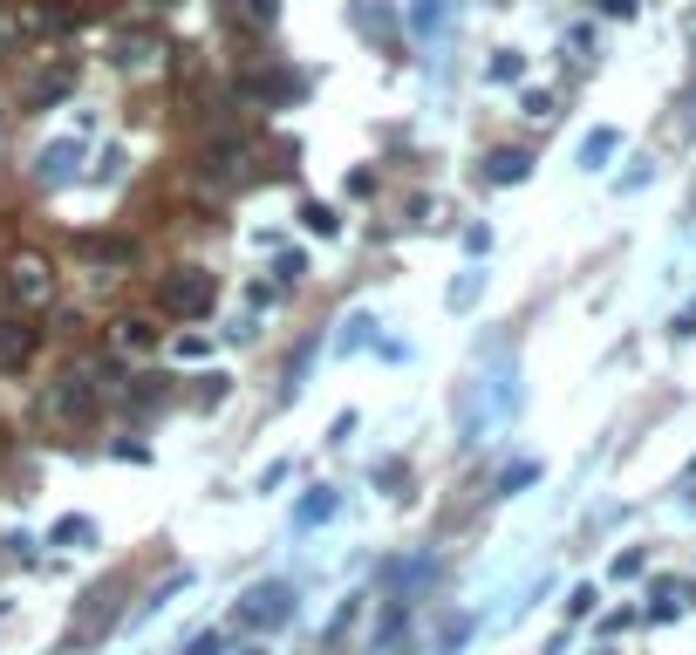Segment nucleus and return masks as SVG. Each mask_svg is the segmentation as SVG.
<instances>
[{
	"label": "nucleus",
	"mask_w": 696,
	"mask_h": 655,
	"mask_svg": "<svg viewBox=\"0 0 696 655\" xmlns=\"http://www.w3.org/2000/svg\"><path fill=\"white\" fill-rule=\"evenodd\" d=\"M519 110L533 116V123H546V116H553V96H546V89H526V103H519Z\"/></svg>",
	"instance_id": "32"
},
{
	"label": "nucleus",
	"mask_w": 696,
	"mask_h": 655,
	"mask_svg": "<svg viewBox=\"0 0 696 655\" xmlns=\"http://www.w3.org/2000/svg\"><path fill=\"white\" fill-rule=\"evenodd\" d=\"M464 253H471V260H485V253H492V226H471V232H464Z\"/></svg>",
	"instance_id": "33"
},
{
	"label": "nucleus",
	"mask_w": 696,
	"mask_h": 655,
	"mask_svg": "<svg viewBox=\"0 0 696 655\" xmlns=\"http://www.w3.org/2000/svg\"><path fill=\"white\" fill-rule=\"evenodd\" d=\"M246 164H253L246 137H219V144H205V151H198V178H205V185H219V192H232V185H246Z\"/></svg>",
	"instance_id": "5"
},
{
	"label": "nucleus",
	"mask_w": 696,
	"mask_h": 655,
	"mask_svg": "<svg viewBox=\"0 0 696 655\" xmlns=\"http://www.w3.org/2000/svg\"><path fill=\"white\" fill-rule=\"evenodd\" d=\"M594 601H601V594H594V580H580L574 594H567V621H587V615H594Z\"/></svg>",
	"instance_id": "28"
},
{
	"label": "nucleus",
	"mask_w": 696,
	"mask_h": 655,
	"mask_svg": "<svg viewBox=\"0 0 696 655\" xmlns=\"http://www.w3.org/2000/svg\"><path fill=\"white\" fill-rule=\"evenodd\" d=\"M76 89V62H55V76H35L28 82V110H48V103H62Z\"/></svg>",
	"instance_id": "13"
},
{
	"label": "nucleus",
	"mask_w": 696,
	"mask_h": 655,
	"mask_svg": "<svg viewBox=\"0 0 696 655\" xmlns=\"http://www.w3.org/2000/svg\"><path fill=\"white\" fill-rule=\"evenodd\" d=\"M123 178V151H103V164H96V185H116Z\"/></svg>",
	"instance_id": "35"
},
{
	"label": "nucleus",
	"mask_w": 696,
	"mask_h": 655,
	"mask_svg": "<svg viewBox=\"0 0 696 655\" xmlns=\"http://www.w3.org/2000/svg\"><path fill=\"white\" fill-rule=\"evenodd\" d=\"M7 294H14L21 308H41V301H55V273L41 267V260H14V267H7Z\"/></svg>",
	"instance_id": "7"
},
{
	"label": "nucleus",
	"mask_w": 696,
	"mask_h": 655,
	"mask_svg": "<svg viewBox=\"0 0 696 655\" xmlns=\"http://www.w3.org/2000/svg\"><path fill=\"white\" fill-rule=\"evenodd\" d=\"M362 615V594H342V608H335V615H328V628H321V642H342L348 635V621Z\"/></svg>",
	"instance_id": "27"
},
{
	"label": "nucleus",
	"mask_w": 696,
	"mask_h": 655,
	"mask_svg": "<svg viewBox=\"0 0 696 655\" xmlns=\"http://www.w3.org/2000/svg\"><path fill=\"white\" fill-rule=\"evenodd\" d=\"M642 574V553H635V546H628V553H615V580H635Z\"/></svg>",
	"instance_id": "36"
},
{
	"label": "nucleus",
	"mask_w": 696,
	"mask_h": 655,
	"mask_svg": "<svg viewBox=\"0 0 696 655\" xmlns=\"http://www.w3.org/2000/svg\"><path fill=\"white\" fill-rule=\"evenodd\" d=\"M485 76H492V82H519V76H526V55H519V48H499V55L485 62Z\"/></svg>",
	"instance_id": "26"
},
{
	"label": "nucleus",
	"mask_w": 696,
	"mask_h": 655,
	"mask_svg": "<svg viewBox=\"0 0 696 655\" xmlns=\"http://www.w3.org/2000/svg\"><path fill=\"white\" fill-rule=\"evenodd\" d=\"M239 621L260 628V635H280V628L294 621V587H287V580H253V587L239 594Z\"/></svg>",
	"instance_id": "4"
},
{
	"label": "nucleus",
	"mask_w": 696,
	"mask_h": 655,
	"mask_svg": "<svg viewBox=\"0 0 696 655\" xmlns=\"http://www.w3.org/2000/svg\"><path fill=\"white\" fill-rule=\"evenodd\" d=\"M601 14H615V21H628V14H635V0H601Z\"/></svg>",
	"instance_id": "37"
},
{
	"label": "nucleus",
	"mask_w": 696,
	"mask_h": 655,
	"mask_svg": "<svg viewBox=\"0 0 696 655\" xmlns=\"http://www.w3.org/2000/svg\"><path fill=\"white\" fill-rule=\"evenodd\" d=\"M478 178H485V185H526V178H533V157L526 151H492L485 164H478Z\"/></svg>",
	"instance_id": "11"
},
{
	"label": "nucleus",
	"mask_w": 696,
	"mask_h": 655,
	"mask_svg": "<svg viewBox=\"0 0 696 655\" xmlns=\"http://www.w3.org/2000/svg\"><path fill=\"white\" fill-rule=\"evenodd\" d=\"M512 410H519V369H512V355L499 348V369H492V376L478 369V376L458 389V437L464 444H485Z\"/></svg>",
	"instance_id": "1"
},
{
	"label": "nucleus",
	"mask_w": 696,
	"mask_h": 655,
	"mask_svg": "<svg viewBox=\"0 0 696 655\" xmlns=\"http://www.w3.org/2000/svg\"><path fill=\"white\" fill-rule=\"evenodd\" d=\"M676 335H696V301H690L683 314H676Z\"/></svg>",
	"instance_id": "38"
},
{
	"label": "nucleus",
	"mask_w": 696,
	"mask_h": 655,
	"mask_svg": "<svg viewBox=\"0 0 696 655\" xmlns=\"http://www.w3.org/2000/svg\"><path fill=\"white\" fill-rule=\"evenodd\" d=\"M157 55H164V48H157L151 35H123V41H116V69H130V76H137V69H151Z\"/></svg>",
	"instance_id": "17"
},
{
	"label": "nucleus",
	"mask_w": 696,
	"mask_h": 655,
	"mask_svg": "<svg viewBox=\"0 0 696 655\" xmlns=\"http://www.w3.org/2000/svg\"><path fill=\"white\" fill-rule=\"evenodd\" d=\"M430 574H437V560H430V553H410V560H389V567H383V587H389V594H410V587L430 580Z\"/></svg>",
	"instance_id": "14"
},
{
	"label": "nucleus",
	"mask_w": 696,
	"mask_h": 655,
	"mask_svg": "<svg viewBox=\"0 0 696 655\" xmlns=\"http://www.w3.org/2000/svg\"><path fill=\"white\" fill-rule=\"evenodd\" d=\"M287 471H294V464H287V458H280V464H267V471L253 478V492H273V485H287Z\"/></svg>",
	"instance_id": "34"
},
{
	"label": "nucleus",
	"mask_w": 696,
	"mask_h": 655,
	"mask_svg": "<svg viewBox=\"0 0 696 655\" xmlns=\"http://www.w3.org/2000/svg\"><path fill=\"white\" fill-rule=\"evenodd\" d=\"M403 628H410V594H389L383 621H376V635H369V655H396L403 649Z\"/></svg>",
	"instance_id": "8"
},
{
	"label": "nucleus",
	"mask_w": 696,
	"mask_h": 655,
	"mask_svg": "<svg viewBox=\"0 0 696 655\" xmlns=\"http://www.w3.org/2000/svg\"><path fill=\"white\" fill-rule=\"evenodd\" d=\"M116 348H130V355H151V348H157V321H144V314H123V321H116Z\"/></svg>",
	"instance_id": "16"
},
{
	"label": "nucleus",
	"mask_w": 696,
	"mask_h": 655,
	"mask_svg": "<svg viewBox=\"0 0 696 655\" xmlns=\"http://www.w3.org/2000/svg\"><path fill=\"white\" fill-rule=\"evenodd\" d=\"M48 540H55V546H89V540H96V526H89L82 512H69V519H55V526H48Z\"/></svg>",
	"instance_id": "23"
},
{
	"label": "nucleus",
	"mask_w": 696,
	"mask_h": 655,
	"mask_svg": "<svg viewBox=\"0 0 696 655\" xmlns=\"http://www.w3.org/2000/svg\"><path fill=\"white\" fill-rule=\"evenodd\" d=\"M96 403H103V389H96V376H89V362L62 369L55 383L41 389V417H55V424H69V430L89 424V417H96Z\"/></svg>",
	"instance_id": "2"
},
{
	"label": "nucleus",
	"mask_w": 696,
	"mask_h": 655,
	"mask_svg": "<svg viewBox=\"0 0 696 655\" xmlns=\"http://www.w3.org/2000/svg\"><path fill=\"white\" fill-rule=\"evenodd\" d=\"M28 28H35V14H14V7H0V55H14Z\"/></svg>",
	"instance_id": "24"
},
{
	"label": "nucleus",
	"mask_w": 696,
	"mask_h": 655,
	"mask_svg": "<svg viewBox=\"0 0 696 655\" xmlns=\"http://www.w3.org/2000/svg\"><path fill=\"white\" fill-rule=\"evenodd\" d=\"M205 335H178V342H171V355H178V362H205Z\"/></svg>",
	"instance_id": "31"
},
{
	"label": "nucleus",
	"mask_w": 696,
	"mask_h": 655,
	"mask_svg": "<svg viewBox=\"0 0 696 655\" xmlns=\"http://www.w3.org/2000/svg\"><path fill=\"white\" fill-rule=\"evenodd\" d=\"M28 355H35V328L14 321V314H0V369H21Z\"/></svg>",
	"instance_id": "12"
},
{
	"label": "nucleus",
	"mask_w": 696,
	"mask_h": 655,
	"mask_svg": "<svg viewBox=\"0 0 696 655\" xmlns=\"http://www.w3.org/2000/svg\"><path fill=\"white\" fill-rule=\"evenodd\" d=\"M451 7L458 0H410V35L424 41V48H437V41L451 35Z\"/></svg>",
	"instance_id": "9"
},
{
	"label": "nucleus",
	"mask_w": 696,
	"mask_h": 655,
	"mask_svg": "<svg viewBox=\"0 0 696 655\" xmlns=\"http://www.w3.org/2000/svg\"><path fill=\"white\" fill-rule=\"evenodd\" d=\"M321 355V335H308V342L294 348V362H287V383H280V403H294L301 396V383H308V362Z\"/></svg>",
	"instance_id": "18"
},
{
	"label": "nucleus",
	"mask_w": 696,
	"mask_h": 655,
	"mask_svg": "<svg viewBox=\"0 0 696 655\" xmlns=\"http://www.w3.org/2000/svg\"><path fill=\"white\" fill-rule=\"evenodd\" d=\"M335 512H342V492H335V485H314L308 499L294 505V533H314V526H328Z\"/></svg>",
	"instance_id": "10"
},
{
	"label": "nucleus",
	"mask_w": 696,
	"mask_h": 655,
	"mask_svg": "<svg viewBox=\"0 0 696 655\" xmlns=\"http://www.w3.org/2000/svg\"><path fill=\"white\" fill-rule=\"evenodd\" d=\"M232 14H239L246 28H273V21H280V0H232Z\"/></svg>",
	"instance_id": "25"
},
{
	"label": "nucleus",
	"mask_w": 696,
	"mask_h": 655,
	"mask_svg": "<svg viewBox=\"0 0 696 655\" xmlns=\"http://www.w3.org/2000/svg\"><path fill=\"white\" fill-rule=\"evenodd\" d=\"M157 7H178V0H157Z\"/></svg>",
	"instance_id": "40"
},
{
	"label": "nucleus",
	"mask_w": 696,
	"mask_h": 655,
	"mask_svg": "<svg viewBox=\"0 0 696 655\" xmlns=\"http://www.w3.org/2000/svg\"><path fill=\"white\" fill-rule=\"evenodd\" d=\"M369 328H376V314H369V308H355V314L342 321V335H335L328 348H335V355H355V348L369 342Z\"/></svg>",
	"instance_id": "20"
},
{
	"label": "nucleus",
	"mask_w": 696,
	"mask_h": 655,
	"mask_svg": "<svg viewBox=\"0 0 696 655\" xmlns=\"http://www.w3.org/2000/svg\"><path fill=\"white\" fill-rule=\"evenodd\" d=\"M301 226H308L314 239H335V232H342V212L321 205V198H301Z\"/></svg>",
	"instance_id": "19"
},
{
	"label": "nucleus",
	"mask_w": 696,
	"mask_h": 655,
	"mask_svg": "<svg viewBox=\"0 0 696 655\" xmlns=\"http://www.w3.org/2000/svg\"><path fill=\"white\" fill-rule=\"evenodd\" d=\"M226 655H267V649H226Z\"/></svg>",
	"instance_id": "39"
},
{
	"label": "nucleus",
	"mask_w": 696,
	"mask_h": 655,
	"mask_svg": "<svg viewBox=\"0 0 696 655\" xmlns=\"http://www.w3.org/2000/svg\"><path fill=\"white\" fill-rule=\"evenodd\" d=\"M212 301H219V280L205 267H178V273H164V287H157V308L171 321H198V314H212Z\"/></svg>",
	"instance_id": "3"
},
{
	"label": "nucleus",
	"mask_w": 696,
	"mask_h": 655,
	"mask_svg": "<svg viewBox=\"0 0 696 655\" xmlns=\"http://www.w3.org/2000/svg\"><path fill=\"white\" fill-rule=\"evenodd\" d=\"M526 485H540V464H533V458H519V464H505V471H499V499H519Z\"/></svg>",
	"instance_id": "21"
},
{
	"label": "nucleus",
	"mask_w": 696,
	"mask_h": 655,
	"mask_svg": "<svg viewBox=\"0 0 696 655\" xmlns=\"http://www.w3.org/2000/svg\"><path fill=\"white\" fill-rule=\"evenodd\" d=\"M273 273H280V280H301V273H308V260H301L294 246H280V253H273Z\"/></svg>",
	"instance_id": "30"
},
{
	"label": "nucleus",
	"mask_w": 696,
	"mask_h": 655,
	"mask_svg": "<svg viewBox=\"0 0 696 655\" xmlns=\"http://www.w3.org/2000/svg\"><path fill=\"white\" fill-rule=\"evenodd\" d=\"M615 151H621V130H608V123H601V130H587V137H580V171H601Z\"/></svg>",
	"instance_id": "15"
},
{
	"label": "nucleus",
	"mask_w": 696,
	"mask_h": 655,
	"mask_svg": "<svg viewBox=\"0 0 696 655\" xmlns=\"http://www.w3.org/2000/svg\"><path fill=\"white\" fill-rule=\"evenodd\" d=\"M76 164H82V137H55V144L35 157V178L48 185V192H62V185L76 178Z\"/></svg>",
	"instance_id": "6"
},
{
	"label": "nucleus",
	"mask_w": 696,
	"mask_h": 655,
	"mask_svg": "<svg viewBox=\"0 0 696 655\" xmlns=\"http://www.w3.org/2000/svg\"><path fill=\"white\" fill-rule=\"evenodd\" d=\"M478 294H485V273H478V267H464L458 280H451V294H444V301H451V314H464L471 301H478Z\"/></svg>",
	"instance_id": "22"
},
{
	"label": "nucleus",
	"mask_w": 696,
	"mask_h": 655,
	"mask_svg": "<svg viewBox=\"0 0 696 655\" xmlns=\"http://www.w3.org/2000/svg\"><path fill=\"white\" fill-rule=\"evenodd\" d=\"M185 655H226V635H219V628H198L192 642H185Z\"/></svg>",
	"instance_id": "29"
}]
</instances>
